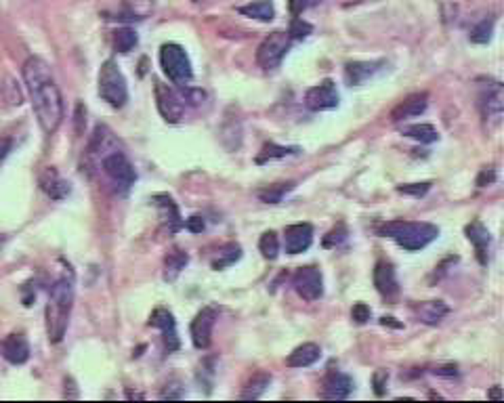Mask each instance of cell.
Here are the masks:
<instances>
[{"label":"cell","mask_w":504,"mask_h":403,"mask_svg":"<svg viewBox=\"0 0 504 403\" xmlns=\"http://www.w3.org/2000/svg\"><path fill=\"white\" fill-rule=\"evenodd\" d=\"M41 187L53 200H63L65 196H69V183L63 181L55 168H47L43 172V176H41Z\"/></svg>","instance_id":"603a6c76"},{"label":"cell","mask_w":504,"mask_h":403,"mask_svg":"<svg viewBox=\"0 0 504 403\" xmlns=\"http://www.w3.org/2000/svg\"><path fill=\"white\" fill-rule=\"evenodd\" d=\"M372 317V311L366 303H355L353 309H351V319L355 323H366L368 319Z\"/></svg>","instance_id":"74e56055"},{"label":"cell","mask_w":504,"mask_h":403,"mask_svg":"<svg viewBox=\"0 0 504 403\" xmlns=\"http://www.w3.org/2000/svg\"><path fill=\"white\" fill-rule=\"evenodd\" d=\"M313 244V227L309 223H297L286 227L284 231V248L288 254H301L309 250Z\"/></svg>","instance_id":"5bb4252c"},{"label":"cell","mask_w":504,"mask_h":403,"mask_svg":"<svg viewBox=\"0 0 504 403\" xmlns=\"http://www.w3.org/2000/svg\"><path fill=\"white\" fill-rule=\"evenodd\" d=\"M293 286L297 290V295L303 299V301H319L323 297V275L317 267L313 265H307V267H301L295 277H293Z\"/></svg>","instance_id":"30bf717a"},{"label":"cell","mask_w":504,"mask_h":403,"mask_svg":"<svg viewBox=\"0 0 504 403\" xmlns=\"http://www.w3.org/2000/svg\"><path fill=\"white\" fill-rule=\"evenodd\" d=\"M11 148H13V141H11L9 137H0V164H3V162L7 160Z\"/></svg>","instance_id":"7bdbcfd3"},{"label":"cell","mask_w":504,"mask_h":403,"mask_svg":"<svg viewBox=\"0 0 504 403\" xmlns=\"http://www.w3.org/2000/svg\"><path fill=\"white\" fill-rule=\"evenodd\" d=\"M288 7H290L293 15H301L303 9L307 7V3H305V0H288Z\"/></svg>","instance_id":"f6af8a7d"},{"label":"cell","mask_w":504,"mask_h":403,"mask_svg":"<svg viewBox=\"0 0 504 403\" xmlns=\"http://www.w3.org/2000/svg\"><path fill=\"white\" fill-rule=\"evenodd\" d=\"M150 325L158 327L162 332V338H164V347L168 351H176L179 349V336H176V323H174V317L168 309L164 307H158L152 317H150Z\"/></svg>","instance_id":"2e32d148"},{"label":"cell","mask_w":504,"mask_h":403,"mask_svg":"<svg viewBox=\"0 0 504 403\" xmlns=\"http://www.w3.org/2000/svg\"><path fill=\"white\" fill-rule=\"evenodd\" d=\"M154 91H156L158 112L162 114L166 122H179L185 116V99L181 93H176L174 89H170L168 84L160 80L154 82Z\"/></svg>","instance_id":"9c48e42d"},{"label":"cell","mask_w":504,"mask_h":403,"mask_svg":"<svg viewBox=\"0 0 504 403\" xmlns=\"http://www.w3.org/2000/svg\"><path fill=\"white\" fill-rule=\"evenodd\" d=\"M160 65L164 69V74L168 76V80L179 84V87H187V82H192V78H194L190 55L185 53V49L181 45H174V43L162 45Z\"/></svg>","instance_id":"5b68a950"},{"label":"cell","mask_w":504,"mask_h":403,"mask_svg":"<svg viewBox=\"0 0 504 403\" xmlns=\"http://www.w3.org/2000/svg\"><path fill=\"white\" fill-rule=\"evenodd\" d=\"M488 397H490V399H496V401H502V399H504V395H502V389H500V387H492V391L488 393Z\"/></svg>","instance_id":"7dc6e473"},{"label":"cell","mask_w":504,"mask_h":403,"mask_svg":"<svg viewBox=\"0 0 504 403\" xmlns=\"http://www.w3.org/2000/svg\"><path fill=\"white\" fill-rule=\"evenodd\" d=\"M217 317H219V313H217V309H214V307H204L196 315V319L192 321V343H194L196 349L204 351V349L210 347L212 330H214V323H217Z\"/></svg>","instance_id":"7c38bea8"},{"label":"cell","mask_w":504,"mask_h":403,"mask_svg":"<svg viewBox=\"0 0 504 403\" xmlns=\"http://www.w3.org/2000/svg\"><path fill=\"white\" fill-rule=\"evenodd\" d=\"M87 116V112H84V107L82 105H76V130L78 133H82V118Z\"/></svg>","instance_id":"bcb514c9"},{"label":"cell","mask_w":504,"mask_h":403,"mask_svg":"<svg viewBox=\"0 0 504 403\" xmlns=\"http://www.w3.org/2000/svg\"><path fill=\"white\" fill-rule=\"evenodd\" d=\"M301 148H286V145H275V143H265L263 150L257 156V164H267L271 160H282L288 156H297Z\"/></svg>","instance_id":"484cf974"},{"label":"cell","mask_w":504,"mask_h":403,"mask_svg":"<svg viewBox=\"0 0 504 403\" xmlns=\"http://www.w3.org/2000/svg\"><path fill=\"white\" fill-rule=\"evenodd\" d=\"M259 250L269 261L277 259V254H279V238H277V233L275 231H265L261 235V240H259Z\"/></svg>","instance_id":"836d02e7"},{"label":"cell","mask_w":504,"mask_h":403,"mask_svg":"<svg viewBox=\"0 0 504 403\" xmlns=\"http://www.w3.org/2000/svg\"><path fill=\"white\" fill-rule=\"evenodd\" d=\"M238 11L250 19H259V21H271L275 17V7L271 0H255V3L240 7Z\"/></svg>","instance_id":"d4e9b609"},{"label":"cell","mask_w":504,"mask_h":403,"mask_svg":"<svg viewBox=\"0 0 504 403\" xmlns=\"http://www.w3.org/2000/svg\"><path fill=\"white\" fill-rule=\"evenodd\" d=\"M290 36L288 32H271L267 38L259 45V51H257V63L263 67V69H275L282 59L286 57L288 49H290Z\"/></svg>","instance_id":"ba28073f"},{"label":"cell","mask_w":504,"mask_h":403,"mask_svg":"<svg viewBox=\"0 0 504 403\" xmlns=\"http://www.w3.org/2000/svg\"><path fill=\"white\" fill-rule=\"evenodd\" d=\"M311 32H313V25L307 23V21H303L301 17H297V19H293V23H290L288 36H290V41H303V38H307V36H309Z\"/></svg>","instance_id":"e575fe53"},{"label":"cell","mask_w":504,"mask_h":403,"mask_svg":"<svg viewBox=\"0 0 504 403\" xmlns=\"http://www.w3.org/2000/svg\"><path fill=\"white\" fill-rule=\"evenodd\" d=\"M402 135H404V137H410V139H414V141H418V143H424V145L439 141V133H437V128H435V126H431V124H412V126H404V128H402Z\"/></svg>","instance_id":"f1b7e54d"},{"label":"cell","mask_w":504,"mask_h":403,"mask_svg":"<svg viewBox=\"0 0 504 403\" xmlns=\"http://www.w3.org/2000/svg\"><path fill=\"white\" fill-rule=\"evenodd\" d=\"M21 71H23L25 89L32 99L36 120H38L43 133L53 135L63 122L65 109H63L61 91L53 78L51 65L41 57H30L23 63Z\"/></svg>","instance_id":"6da1fadb"},{"label":"cell","mask_w":504,"mask_h":403,"mask_svg":"<svg viewBox=\"0 0 504 403\" xmlns=\"http://www.w3.org/2000/svg\"><path fill=\"white\" fill-rule=\"evenodd\" d=\"M101 168H103V172L107 176H110V181L114 183V185L124 189V192L137 181L135 166L130 164V160L120 150H114L110 154H105L101 158Z\"/></svg>","instance_id":"52a82bcc"},{"label":"cell","mask_w":504,"mask_h":403,"mask_svg":"<svg viewBox=\"0 0 504 403\" xmlns=\"http://www.w3.org/2000/svg\"><path fill=\"white\" fill-rule=\"evenodd\" d=\"M477 105L483 122L488 128L500 126L502 112H504V91L502 84L496 80H479V93H477Z\"/></svg>","instance_id":"8992f818"},{"label":"cell","mask_w":504,"mask_h":403,"mask_svg":"<svg viewBox=\"0 0 504 403\" xmlns=\"http://www.w3.org/2000/svg\"><path fill=\"white\" fill-rule=\"evenodd\" d=\"M240 256H242V248H240L238 244H225V246L217 252V256H214V259L210 261V265H212L214 271H221V269H227V267H231L233 263H238V261H240Z\"/></svg>","instance_id":"83f0119b"},{"label":"cell","mask_w":504,"mask_h":403,"mask_svg":"<svg viewBox=\"0 0 504 403\" xmlns=\"http://www.w3.org/2000/svg\"><path fill=\"white\" fill-rule=\"evenodd\" d=\"M99 97L116 109L128 101V87L122 69L114 61H105L99 69Z\"/></svg>","instance_id":"277c9868"},{"label":"cell","mask_w":504,"mask_h":403,"mask_svg":"<svg viewBox=\"0 0 504 403\" xmlns=\"http://www.w3.org/2000/svg\"><path fill=\"white\" fill-rule=\"evenodd\" d=\"M0 355H3L9 363L21 365L30 359V345L23 334H9L3 343H0Z\"/></svg>","instance_id":"ac0fdd59"},{"label":"cell","mask_w":504,"mask_h":403,"mask_svg":"<svg viewBox=\"0 0 504 403\" xmlns=\"http://www.w3.org/2000/svg\"><path fill=\"white\" fill-rule=\"evenodd\" d=\"M374 286L378 290V295L387 301H395L400 295V281L395 275V269L387 261H378L374 267Z\"/></svg>","instance_id":"4fadbf2b"},{"label":"cell","mask_w":504,"mask_h":403,"mask_svg":"<svg viewBox=\"0 0 504 403\" xmlns=\"http://www.w3.org/2000/svg\"><path fill=\"white\" fill-rule=\"evenodd\" d=\"M426 105H428V95L426 93L410 95L408 99H404L398 107L393 109V112H391V120L393 122H402V120L418 118L420 114H424Z\"/></svg>","instance_id":"d6986e66"},{"label":"cell","mask_w":504,"mask_h":403,"mask_svg":"<svg viewBox=\"0 0 504 403\" xmlns=\"http://www.w3.org/2000/svg\"><path fill=\"white\" fill-rule=\"evenodd\" d=\"M387 380H389V372L387 370H378L374 376H372V382H374V391L376 395H385V387H387Z\"/></svg>","instance_id":"ab89813d"},{"label":"cell","mask_w":504,"mask_h":403,"mask_svg":"<svg viewBox=\"0 0 504 403\" xmlns=\"http://www.w3.org/2000/svg\"><path fill=\"white\" fill-rule=\"evenodd\" d=\"M380 323H382V325H391V327H404L400 321H395V317H382Z\"/></svg>","instance_id":"c3c4849f"},{"label":"cell","mask_w":504,"mask_h":403,"mask_svg":"<svg viewBox=\"0 0 504 403\" xmlns=\"http://www.w3.org/2000/svg\"><path fill=\"white\" fill-rule=\"evenodd\" d=\"M305 105L311 112H328L339 107V91L332 80H323L305 93Z\"/></svg>","instance_id":"8fae6325"},{"label":"cell","mask_w":504,"mask_h":403,"mask_svg":"<svg viewBox=\"0 0 504 403\" xmlns=\"http://www.w3.org/2000/svg\"><path fill=\"white\" fill-rule=\"evenodd\" d=\"M319 355H321L319 345L305 343L286 357V365L288 368H309V365H313L319 359Z\"/></svg>","instance_id":"44dd1931"},{"label":"cell","mask_w":504,"mask_h":403,"mask_svg":"<svg viewBox=\"0 0 504 403\" xmlns=\"http://www.w3.org/2000/svg\"><path fill=\"white\" fill-rule=\"evenodd\" d=\"M293 189H295V183H275V185H269L267 189H261L259 198L265 204H279L284 196L290 194Z\"/></svg>","instance_id":"4dcf8cb0"},{"label":"cell","mask_w":504,"mask_h":403,"mask_svg":"<svg viewBox=\"0 0 504 403\" xmlns=\"http://www.w3.org/2000/svg\"><path fill=\"white\" fill-rule=\"evenodd\" d=\"M137 43H139V38H137L135 30H130V27H120L114 32V49L118 53H130L137 47Z\"/></svg>","instance_id":"1f68e13d"},{"label":"cell","mask_w":504,"mask_h":403,"mask_svg":"<svg viewBox=\"0 0 504 403\" xmlns=\"http://www.w3.org/2000/svg\"><path fill=\"white\" fill-rule=\"evenodd\" d=\"M494 23H496L494 17H485V19H481V21L471 30V43H475V45H488V43L492 41V34H494Z\"/></svg>","instance_id":"d6a6232c"},{"label":"cell","mask_w":504,"mask_h":403,"mask_svg":"<svg viewBox=\"0 0 504 403\" xmlns=\"http://www.w3.org/2000/svg\"><path fill=\"white\" fill-rule=\"evenodd\" d=\"M187 263H190L187 252L176 250V248L170 250L166 254V259H164V279H168V281L176 279V275L187 267Z\"/></svg>","instance_id":"cb8c5ba5"},{"label":"cell","mask_w":504,"mask_h":403,"mask_svg":"<svg viewBox=\"0 0 504 403\" xmlns=\"http://www.w3.org/2000/svg\"><path fill=\"white\" fill-rule=\"evenodd\" d=\"M192 233H202L204 231V227H206V223H204V216H200V214H194V216H190L187 218V223H183Z\"/></svg>","instance_id":"60d3db41"},{"label":"cell","mask_w":504,"mask_h":403,"mask_svg":"<svg viewBox=\"0 0 504 403\" xmlns=\"http://www.w3.org/2000/svg\"><path fill=\"white\" fill-rule=\"evenodd\" d=\"M269 384H271V374H267V372H257L255 376H252V378L244 384L240 397H242V399H259V397L267 391Z\"/></svg>","instance_id":"4316f807"},{"label":"cell","mask_w":504,"mask_h":403,"mask_svg":"<svg viewBox=\"0 0 504 403\" xmlns=\"http://www.w3.org/2000/svg\"><path fill=\"white\" fill-rule=\"evenodd\" d=\"M162 202H158L160 210H162V218L168 223V231L174 233L176 229L183 227V221H181V214H179V208L176 204L168 198V196H158Z\"/></svg>","instance_id":"f546056e"},{"label":"cell","mask_w":504,"mask_h":403,"mask_svg":"<svg viewBox=\"0 0 504 403\" xmlns=\"http://www.w3.org/2000/svg\"><path fill=\"white\" fill-rule=\"evenodd\" d=\"M385 67V61H349L345 65V80L349 87H359Z\"/></svg>","instance_id":"e0dca14e"},{"label":"cell","mask_w":504,"mask_h":403,"mask_svg":"<svg viewBox=\"0 0 504 403\" xmlns=\"http://www.w3.org/2000/svg\"><path fill=\"white\" fill-rule=\"evenodd\" d=\"M414 311H416L418 321L426 325H437L450 313V307L444 301H426V303H420Z\"/></svg>","instance_id":"7402d4cb"},{"label":"cell","mask_w":504,"mask_h":403,"mask_svg":"<svg viewBox=\"0 0 504 403\" xmlns=\"http://www.w3.org/2000/svg\"><path fill=\"white\" fill-rule=\"evenodd\" d=\"M74 307V281L71 277H59L49 290L47 303V334L51 343H61Z\"/></svg>","instance_id":"7a4b0ae2"},{"label":"cell","mask_w":504,"mask_h":403,"mask_svg":"<svg viewBox=\"0 0 504 403\" xmlns=\"http://www.w3.org/2000/svg\"><path fill=\"white\" fill-rule=\"evenodd\" d=\"M378 235L391 238L398 242L408 252H418L426 248L431 242L439 238V229L431 223H416V221H389L378 227Z\"/></svg>","instance_id":"3957f363"},{"label":"cell","mask_w":504,"mask_h":403,"mask_svg":"<svg viewBox=\"0 0 504 403\" xmlns=\"http://www.w3.org/2000/svg\"><path fill=\"white\" fill-rule=\"evenodd\" d=\"M464 233L469 238V242L475 246V252H477V259L481 265H488V259H490V231L485 229V225L481 221H471L469 225L464 227Z\"/></svg>","instance_id":"ffe728a7"},{"label":"cell","mask_w":504,"mask_h":403,"mask_svg":"<svg viewBox=\"0 0 504 403\" xmlns=\"http://www.w3.org/2000/svg\"><path fill=\"white\" fill-rule=\"evenodd\" d=\"M353 378L339 372V370H330L323 378V384H321V393L319 397L321 399H347L351 393H353Z\"/></svg>","instance_id":"9a60e30c"},{"label":"cell","mask_w":504,"mask_h":403,"mask_svg":"<svg viewBox=\"0 0 504 403\" xmlns=\"http://www.w3.org/2000/svg\"><path fill=\"white\" fill-rule=\"evenodd\" d=\"M433 372H435L437 376H456V374H458L456 365H452V363H450V365H439V368H435Z\"/></svg>","instance_id":"ee69618b"},{"label":"cell","mask_w":504,"mask_h":403,"mask_svg":"<svg viewBox=\"0 0 504 403\" xmlns=\"http://www.w3.org/2000/svg\"><path fill=\"white\" fill-rule=\"evenodd\" d=\"M185 395V389L181 387V382H170L166 384V389L162 391V399H181Z\"/></svg>","instance_id":"f35d334b"},{"label":"cell","mask_w":504,"mask_h":403,"mask_svg":"<svg viewBox=\"0 0 504 403\" xmlns=\"http://www.w3.org/2000/svg\"><path fill=\"white\" fill-rule=\"evenodd\" d=\"M347 235H349V231H347V227L341 223V225H336L334 229H330V231L326 233V238H323V246H326V248H336V246H341V244L347 240Z\"/></svg>","instance_id":"d590c367"},{"label":"cell","mask_w":504,"mask_h":403,"mask_svg":"<svg viewBox=\"0 0 504 403\" xmlns=\"http://www.w3.org/2000/svg\"><path fill=\"white\" fill-rule=\"evenodd\" d=\"M431 189V181H422V183H410V185H400L398 192L404 196H412V198H422L426 196V192Z\"/></svg>","instance_id":"8d00e7d4"},{"label":"cell","mask_w":504,"mask_h":403,"mask_svg":"<svg viewBox=\"0 0 504 403\" xmlns=\"http://www.w3.org/2000/svg\"><path fill=\"white\" fill-rule=\"evenodd\" d=\"M494 181H496V168H483L477 176V185L485 187V185H492Z\"/></svg>","instance_id":"b9f144b4"}]
</instances>
